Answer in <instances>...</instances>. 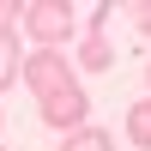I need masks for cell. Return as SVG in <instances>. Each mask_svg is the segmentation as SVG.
Here are the masks:
<instances>
[{"instance_id":"6da1fadb","label":"cell","mask_w":151,"mask_h":151,"mask_svg":"<svg viewBox=\"0 0 151 151\" xmlns=\"http://www.w3.org/2000/svg\"><path fill=\"white\" fill-rule=\"evenodd\" d=\"M24 85L36 91V109H42L48 127H67V133L85 127L91 103H85V91H79V79H73V67L55 55V48H36V55L24 60Z\"/></svg>"},{"instance_id":"7a4b0ae2","label":"cell","mask_w":151,"mask_h":151,"mask_svg":"<svg viewBox=\"0 0 151 151\" xmlns=\"http://www.w3.org/2000/svg\"><path fill=\"white\" fill-rule=\"evenodd\" d=\"M18 18L30 24V36H36L42 48H60V42L73 36V24H79L67 0H30V6H18Z\"/></svg>"},{"instance_id":"3957f363","label":"cell","mask_w":151,"mask_h":151,"mask_svg":"<svg viewBox=\"0 0 151 151\" xmlns=\"http://www.w3.org/2000/svg\"><path fill=\"white\" fill-rule=\"evenodd\" d=\"M12 79H24V60H18V36H12V24H0V91H6Z\"/></svg>"},{"instance_id":"277c9868","label":"cell","mask_w":151,"mask_h":151,"mask_svg":"<svg viewBox=\"0 0 151 151\" xmlns=\"http://www.w3.org/2000/svg\"><path fill=\"white\" fill-rule=\"evenodd\" d=\"M127 139L139 145V151H151V97H145V103H133V109H127Z\"/></svg>"},{"instance_id":"5b68a950","label":"cell","mask_w":151,"mask_h":151,"mask_svg":"<svg viewBox=\"0 0 151 151\" xmlns=\"http://www.w3.org/2000/svg\"><path fill=\"white\" fill-rule=\"evenodd\" d=\"M60 151H115V139H109L103 127H79V133H67Z\"/></svg>"},{"instance_id":"8992f818","label":"cell","mask_w":151,"mask_h":151,"mask_svg":"<svg viewBox=\"0 0 151 151\" xmlns=\"http://www.w3.org/2000/svg\"><path fill=\"white\" fill-rule=\"evenodd\" d=\"M109 60H115V55H109V42H103V30H97V36H85V67H97V73H103Z\"/></svg>"},{"instance_id":"52a82bcc","label":"cell","mask_w":151,"mask_h":151,"mask_svg":"<svg viewBox=\"0 0 151 151\" xmlns=\"http://www.w3.org/2000/svg\"><path fill=\"white\" fill-rule=\"evenodd\" d=\"M133 18H139V30L151 36V0H139V6H133Z\"/></svg>"}]
</instances>
